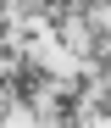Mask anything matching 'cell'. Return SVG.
I'll return each mask as SVG.
<instances>
[{"mask_svg": "<svg viewBox=\"0 0 111 128\" xmlns=\"http://www.w3.org/2000/svg\"><path fill=\"white\" fill-rule=\"evenodd\" d=\"M95 122H111V78H100V89H89V106H83Z\"/></svg>", "mask_w": 111, "mask_h": 128, "instance_id": "cell-1", "label": "cell"}]
</instances>
